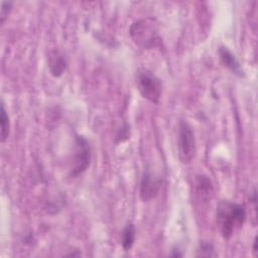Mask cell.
Listing matches in <instances>:
<instances>
[{
	"label": "cell",
	"mask_w": 258,
	"mask_h": 258,
	"mask_svg": "<svg viewBox=\"0 0 258 258\" xmlns=\"http://www.w3.org/2000/svg\"><path fill=\"white\" fill-rule=\"evenodd\" d=\"M218 53L220 60L224 67L229 69L233 74L237 75L238 77H244V71L241 68L240 62L238 61L236 56L229 50L228 47L220 46Z\"/></svg>",
	"instance_id": "cell-7"
},
{
	"label": "cell",
	"mask_w": 258,
	"mask_h": 258,
	"mask_svg": "<svg viewBox=\"0 0 258 258\" xmlns=\"http://www.w3.org/2000/svg\"><path fill=\"white\" fill-rule=\"evenodd\" d=\"M47 63L50 74L55 78L60 77L67 70L68 66L66 56L58 50L50 51L47 58Z\"/></svg>",
	"instance_id": "cell-8"
},
{
	"label": "cell",
	"mask_w": 258,
	"mask_h": 258,
	"mask_svg": "<svg viewBox=\"0 0 258 258\" xmlns=\"http://www.w3.org/2000/svg\"><path fill=\"white\" fill-rule=\"evenodd\" d=\"M91 162V146L89 141L81 135L75 137V148L73 154V166L71 176L77 177L87 170Z\"/></svg>",
	"instance_id": "cell-4"
},
{
	"label": "cell",
	"mask_w": 258,
	"mask_h": 258,
	"mask_svg": "<svg viewBox=\"0 0 258 258\" xmlns=\"http://www.w3.org/2000/svg\"><path fill=\"white\" fill-rule=\"evenodd\" d=\"M135 238H136V230L134 225L131 222H128L126 224V226L123 229L122 232V239H121V243H122V247L125 251H129L135 242Z\"/></svg>",
	"instance_id": "cell-10"
},
{
	"label": "cell",
	"mask_w": 258,
	"mask_h": 258,
	"mask_svg": "<svg viewBox=\"0 0 258 258\" xmlns=\"http://www.w3.org/2000/svg\"><path fill=\"white\" fill-rule=\"evenodd\" d=\"M12 2L11 1H2L1 2V10H0V22L4 23L7 19L11 9H12Z\"/></svg>",
	"instance_id": "cell-13"
},
{
	"label": "cell",
	"mask_w": 258,
	"mask_h": 258,
	"mask_svg": "<svg viewBox=\"0 0 258 258\" xmlns=\"http://www.w3.org/2000/svg\"><path fill=\"white\" fill-rule=\"evenodd\" d=\"M170 256H172V257H181L182 256V254L178 251V250H172V253L170 254Z\"/></svg>",
	"instance_id": "cell-15"
},
{
	"label": "cell",
	"mask_w": 258,
	"mask_h": 258,
	"mask_svg": "<svg viewBox=\"0 0 258 258\" xmlns=\"http://www.w3.org/2000/svg\"><path fill=\"white\" fill-rule=\"evenodd\" d=\"M196 256L197 257H215V256H217V254L215 252V248L212 243L203 241L200 243V245L197 249Z\"/></svg>",
	"instance_id": "cell-12"
},
{
	"label": "cell",
	"mask_w": 258,
	"mask_h": 258,
	"mask_svg": "<svg viewBox=\"0 0 258 258\" xmlns=\"http://www.w3.org/2000/svg\"><path fill=\"white\" fill-rule=\"evenodd\" d=\"M162 180L155 177L150 171H144L140 181V198L143 202H148L154 199L160 190Z\"/></svg>",
	"instance_id": "cell-6"
},
{
	"label": "cell",
	"mask_w": 258,
	"mask_h": 258,
	"mask_svg": "<svg viewBox=\"0 0 258 258\" xmlns=\"http://www.w3.org/2000/svg\"><path fill=\"white\" fill-rule=\"evenodd\" d=\"M129 126L127 124H125L123 127H121L119 133L117 134V138H118V141L117 142H122L124 140H126L128 137H129Z\"/></svg>",
	"instance_id": "cell-14"
},
{
	"label": "cell",
	"mask_w": 258,
	"mask_h": 258,
	"mask_svg": "<svg viewBox=\"0 0 258 258\" xmlns=\"http://www.w3.org/2000/svg\"><path fill=\"white\" fill-rule=\"evenodd\" d=\"M253 252H254V255H256V253H257V237H255L254 241H253Z\"/></svg>",
	"instance_id": "cell-16"
},
{
	"label": "cell",
	"mask_w": 258,
	"mask_h": 258,
	"mask_svg": "<svg viewBox=\"0 0 258 258\" xmlns=\"http://www.w3.org/2000/svg\"><path fill=\"white\" fill-rule=\"evenodd\" d=\"M177 139L179 160L183 164H188L196 155V139L191 126L185 120H180L178 124Z\"/></svg>",
	"instance_id": "cell-3"
},
{
	"label": "cell",
	"mask_w": 258,
	"mask_h": 258,
	"mask_svg": "<svg viewBox=\"0 0 258 258\" xmlns=\"http://www.w3.org/2000/svg\"><path fill=\"white\" fill-rule=\"evenodd\" d=\"M196 189L197 196L200 200L206 201L211 198L213 194V185L211 180L206 175H198L196 181Z\"/></svg>",
	"instance_id": "cell-9"
},
{
	"label": "cell",
	"mask_w": 258,
	"mask_h": 258,
	"mask_svg": "<svg viewBox=\"0 0 258 258\" xmlns=\"http://www.w3.org/2000/svg\"><path fill=\"white\" fill-rule=\"evenodd\" d=\"M246 220V208L241 204L223 201L217 208V225L224 239L229 240Z\"/></svg>",
	"instance_id": "cell-1"
},
{
	"label": "cell",
	"mask_w": 258,
	"mask_h": 258,
	"mask_svg": "<svg viewBox=\"0 0 258 258\" xmlns=\"http://www.w3.org/2000/svg\"><path fill=\"white\" fill-rule=\"evenodd\" d=\"M0 136H1V141L4 142L8 136H9V131H10V122H9V116L5 110L4 103L1 102V111H0Z\"/></svg>",
	"instance_id": "cell-11"
},
{
	"label": "cell",
	"mask_w": 258,
	"mask_h": 258,
	"mask_svg": "<svg viewBox=\"0 0 258 258\" xmlns=\"http://www.w3.org/2000/svg\"><path fill=\"white\" fill-rule=\"evenodd\" d=\"M137 88L144 99L152 104H158L162 93V85L156 76L148 72L139 73L137 76Z\"/></svg>",
	"instance_id": "cell-5"
},
{
	"label": "cell",
	"mask_w": 258,
	"mask_h": 258,
	"mask_svg": "<svg viewBox=\"0 0 258 258\" xmlns=\"http://www.w3.org/2000/svg\"><path fill=\"white\" fill-rule=\"evenodd\" d=\"M132 40L143 49L157 47L161 43L158 28L153 18H143L133 22L129 28Z\"/></svg>",
	"instance_id": "cell-2"
}]
</instances>
